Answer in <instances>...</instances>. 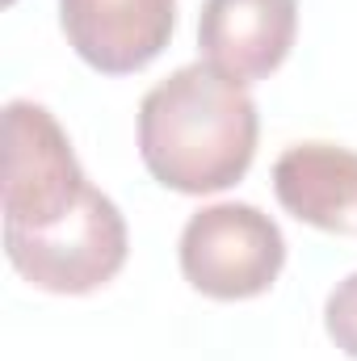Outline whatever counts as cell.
<instances>
[{
	"instance_id": "cell-1",
	"label": "cell",
	"mask_w": 357,
	"mask_h": 361,
	"mask_svg": "<svg viewBox=\"0 0 357 361\" xmlns=\"http://www.w3.org/2000/svg\"><path fill=\"white\" fill-rule=\"evenodd\" d=\"M257 101L214 63H185L139 105L143 169L177 193H219L253 169Z\"/></svg>"
},
{
	"instance_id": "cell-2",
	"label": "cell",
	"mask_w": 357,
	"mask_h": 361,
	"mask_svg": "<svg viewBox=\"0 0 357 361\" xmlns=\"http://www.w3.org/2000/svg\"><path fill=\"white\" fill-rule=\"evenodd\" d=\"M8 265L34 290L92 294L126 265V219L101 189L89 193L42 231H4Z\"/></svg>"
},
{
	"instance_id": "cell-3",
	"label": "cell",
	"mask_w": 357,
	"mask_h": 361,
	"mask_svg": "<svg viewBox=\"0 0 357 361\" xmlns=\"http://www.w3.org/2000/svg\"><path fill=\"white\" fill-rule=\"evenodd\" d=\"M181 273L185 281L219 302L257 298L277 281L286 265L282 227L248 202H219L198 210L181 231Z\"/></svg>"
},
{
	"instance_id": "cell-4",
	"label": "cell",
	"mask_w": 357,
	"mask_h": 361,
	"mask_svg": "<svg viewBox=\"0 0 357 361\" xmlns=\"http://www.w3.org/2000/svg\"><path fill=\"white\" fill-rule=\"evenodd\" d=\"M89 193V177L55 114L38 101L4 105V231H42Z\"/></svg>"
},
{
	"instance_id": "cell-5",
	"label": "cell",
	"mask_w": 357,
	"mask_h": 361,
	"mask_svg": "<svg viewBox=\"0 0 357 361\" xmlns=\"http://www.w3.org/2000/svg\"><path fill=\"white\" fill-rule=\"evenodd\" d=\"M59 25L92 72L131 76L169 47L177 0H59Z\"/></svg>"
},
{
	"instance_id": "cell-6",
	"label": "cell",
	"mask_w": 357,
	"mask_h": 361,
	"mask_svg": "<svg viewBox=\"0 0 357 361\" xmlns=\"http://www.w3.org/2000/svg\"><path fill=\"white\" fill-rule=\"evenodd\" d=\"M298 34V0H206L198 47L206 63L240 85L269 80Z\"/></svg>"
},
{
	"instance_id": "cell-7",
	"label": "cell",
	"mask_w": 357,
	"mask_h": 361,
	"mask_svg": "<svg viewBox=\"0 0 357 361\" xmlns=\"http://www.w3.org/2000/svg\"><path fill=\"white\" fill-rule=\"evenodd\" d=\"M273 193L298 223L357 240V152L341 143H294L273 164Z\"/></svg>"
},
{
	"instance_id": "cell-8",
	"label": "cell",
	"mask_w": 357,
	"mask_h": 361,
	"mask_svg": "<svg viewBox=\"0 0 357 361\" xmlns=\"http://www.w3.org/2000/svg\"><path fill=\"white\" fill-rule=\"evenodd\" d=\"M324 328L332 336V345L357 361V273H349L345 281H337V290L324 302Z\"/></svg>"
}]
</instances>
